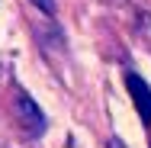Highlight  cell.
<instances>
[{
	"instance_id": "obj_1",
	"label": "cell",
	"mask_w": 151,
	"mask_h": 148,
	"mask_svg": "<svg viewBox=\"0 0 151 148\" xmlns=\"http://www.w3.org/2000/svg\"><path fill=\"white\" fill-rule=\"evenodd\" d=\"M13 110H16V119H19V122H23L26 129H29L32 135L45 129V116H42L39 103L32 100L26 90H16V97H13Z\"/></svg>"
},
{
	"instance_id": "obj_2",
	"label": "cell",
	"mask_w": 151,
	"mask_h": 148,
	"mask_svg": "<svg viewBox=\"0 0 151 148\" xmlns=\"http://www.w3.org/2000/svg\"><path fill=\"white\" fill-rule=\"evenodd\" d=\"M125 87H129L132 100H135V110H138L142 122H148V126H151V87L138 77V74H129V77H125Z\"/></svg>"
},
{
	"instance_id": "obj_3",
	"label": "cell",
	"mask_w": 151,
	"mask_h": 148,
	"mask_svg": "<svg viewBox=\"0 0 151 148\" xmlns=\"http://www.w3.org/2000/svg\"><path fill=\"white\" fill-rule=\"evenodd\" d=\"M32 3H35L45 16H55V0H32Z\"/></svg>"
},
{
	"instance_id": "obj_4",
	"label": "cell",
	"mask_w": 151,
	"mask_h": 148,
	"mask_svg": "<svg viewBox=\"0 0 151 148\" xmlns=\"http://www.w3.org/2000/svg\"><path fill=\"white\" fill-rule=\"evenodd\" d=\"M106 148H125V145H122L119 139H109V142H106Z\"/></svg>"
}]
</instances>
